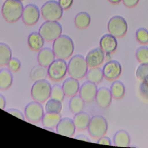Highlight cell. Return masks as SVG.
I'll return each mask as SVG.
<instances>
[{"label": "cell", "instance_id": "1", "mask_svg": "<svg viewBox=\"0 0 148 148\" xmlns=\"http://www.w3.org/2000/svg\"><path fill=\"white\" fill-rule=\"evenodd\" d=\"M52 50L55 56L58 58L68 59L72 55L74 51L73 40L66 35H61L54 40Z\"/></svg>", "mask_w": 148, "mask_h": 148}, {"label": "cell", "instance_id": "2", "mask_svg": "<svg viewBox=\"0 0 148 148\" xmlns=\"http://www.w3.org/2000/svg\"><path fill=\"white\" fill-rule=\"evenodd\" d=\"M23 5L20 0H6L2 5L1 12L3 18L9 23L17 21L22 16Z\"/></svg>", "mask_w": 148, "mask_h": 148}, {"label": "cell", "instance_id": "3", "mask_svg": "<svg viewBox=\"0 0 148 148\" xmlns=\"http://www.w3.org/2000/svg\"><path fill=\"white\" fill-rule=\"evenodd\" d=\"M88 67L84 57L76 54L70 59L68 64V73L71 77L80 80L86 76Z\"/></svg>", "mask_w": 148, "mask_h": 148}, {"label": "cell", "instance_id": "4", "mask_svg": "<svg viewBox=\"0 0 148 148\" xmlns=\"http://www.w3.org/2000/svg\"><path fill=\"white\" fill-rule=\"evenodd\" d=\"M51 86L50 83L45 80L35 82L31 90L32 98L39 103H43L50 97Z\"/></svg>", "mask_w": 148, "mask_h": 148}, {"label": "cell", "instance_id": "5", "mask_svg": "<svg viewBox=\"0 0 148 148\" xmlns=\"http://www.w3.org/2000/svg\"><path fill=\"white\" fill-rule=\"evenodd\" d=\"M108 128L106 119L101 115H95L91 118L87 130L92 138L98 139L106 134Z\"/></svg>", "mask_w": 148, "mask_h": 148}, {"label": "cell", "instance_id": "6", "mask_svg": "<svg viewBox=\"0 0 148 148\" xmlns=\"http://www.w3.org/2000/svg\"><path fill=\"white\" fill-rule=\"evenodd\" d=\"M62 27L57 21H46L39 28V32L45 40L52 42L61 35Z\"/></svg>", "mask_w": 148, "mask_h": 148}, {"label": "cell", "instance_id": "7", "mask_svg": "<svg viewBox=\"0 0 148 148\" xmlns=\"http://www.w3.org/2000/svg\"><path fill=\"white\" fill-rule=\"evenodd\" d=\"M43 18L46 21H58L63 14V9L58 2L51 0L45 3L40 10Z\"/></svg>", "mask_w": 148, "mask_h": 148}, {"label": "cell", "instance_id": "8", "mask_svg": "<svg viewBox=\"0 0 148 148\" xmlns=\"http://www.w3.org/2000/svg\"><path fill=\"white\" fill-rule=\"evenodd\" d=\"M68 72V65L64 59L54 60L48 66L47 75L49 78L54 82L61 80Z\"/></svg>", "mask_w": 148, "mask_h": 148}, {"label": "cell", "instance_id": "9", "mask_svg": "<svg viewBox=\"0 0 148 148\" xmlns=\"http://www.w3.org/2000/svg\"><path fill=\"white\" fill-rule=\"evenodd\" d=\"M108 30L109 34L116 38H122L126 34L128 24L124 17L114 16L110 18L108 23Z\"/></svg>", "mask_w": 148, "mask_h": 148}, {"label": "cell", "instance_id": "10", "mask_svg": "<svg viewBox=\"0 0 148 148\" xmlns=\"http://www.w3.org/2000/svg\"><path fill=\"white\" fill-rule=\"evenodd\" d=\"M24 113L27 120L32 123H36L42 121L45 114L40 103L35 101L27 104L24 110Z\"/></svg>", "mask_w": 148, "mask_h": 148}, {"label": "cell", "instance_id": "11", "mask_svg": "<svg viewBox=\"0 0 148 148\" xmlns=\"http://www.w3.org/2000/svg\"><path fill=\"white\" fill-rule=\"evenodd\" d=\"M23 23L28 26L35 25L39 20L40 11L39 8L34 4H28L24 8L22 14Z\"/></svg>", "mask_w": 148, "mask_h": 148}, {"label": "cell", "instance_id": "12", "mask_svg": "<svg viewBox=\"0 0 148 148\" xmlns=\"http://www.w3.org/2000/svg\"><path fill=\"white\" fill-rule=\"evenodd\" d=\"M102 72L104 77L109 81L119 78L121 73V66L116 60H110L103 66Z\"/></svg>", "mask_w": 148, "mask_h": 148}, {"label": "cell", "instance_id": "13", "mask_svg": "<svg viewBox=\"0 0 148 148\" xmlns=\"http://www.w3.org/2000/svg\"><path fill=\"white\" fill-rule=\"evenodd\" d=\"M97 84L87 81L84 82L80 87L79 95L86 103H91L95 99L97 92Z\"/></svg>", "mask_w": 148, "mask_h": 148}, {"label": "cell", "instance_id": "14", "mask_svg": "<svg viewBox=\"0 0 148 148\" xmlns=\"http://www.w3.org/2000/svg\"><path fill=\"white\" fill-rule=\"evenodd\" d=\"M104 60V51L100 47L90 50L86 57V61L89 68L98 67L103 62Z\"/></svg>", "mask_w": 148, "mask_h": 148}, {"label": "cell", "instance_id": "15", "mask_svg": "<svg viewBox=\"0 0 148 148\" xmlns=\"http://www.w3.org/2000/svg\"><path fill=\"white\" fill-rule=\"evenodd\" d=\"M76 128L73 120L68 117L61 119L56 126V132L61 135L72 137L75 132Z\"/></svg>", "mask_w": 148, "mask_h": 148}, {"label": "cell", "instance_id": "16", "mask_svg": "<svg viewBox=\"0 0 148 148\" xmlns=\"http://www.w3.org/2000/svg\"><path fill=\"white\" fill-rule=\"evenodd\" d=\"M112 98L110 90L105 87H102L98 89L95 99L98 106L102 109H106L110 106Z\"/></svg>", "mask_w": 148, "mask_h": 148}, {"label": "cell", "instance_id": "17", "mask_svg": "<svg viewBox=\"0 0 148 148\" xmlns=\"http://www.w3.org/2000/svg\"><path fill=\"white\" fill-rule=\"evenodd\" d=\"M99 46L104 53L112 54L115 52L117 47L116 38L110 34L103 35L99 41Z\"/></svg>", "mask_w": 148, "mask_h": 148}, {"label": "cell", "instance_id": "18", "mask_svg": "<svg viewBox=\"0 0 148 148\" xmlns=\"http://www.w3.org/2000/svg\"><path fill=\"white\" fill-rule=\"evenodd\" d=\"M55 57V54L52 49L49 47H45L39 51L37 60L39 65L48 67L54 60Z\"/></svg>", "mask_w": 148, "mask_h": 148}, {"label": "cell", "instance_id": "19", "mask_svg": "<svg viewBox=\"0 0 148 148\" xmlns=\"http://www.w3.org/2000/svg\"><path fill=\"white\" fill-rule=\"evenodd\" d=\"M62 87L65 96L71 97L79 92L80 84L77 79L71 77L64 80Z\"/></svg>", "mask_w": 148, "mask_h": 148}, {"label": "cell", "instance_id": "20", "mask_svg": "<svg viewBox=\"0 0 148 148\" xmlns=\"http://www.w3.org/2000/svg\"><path fill=\"white\" fill-rule=\"evenodd\" d=\"M90 119L91 118L90 115L82 111L77 114H75L73 121L76 130L79 131H83L87 129Z\"/></svg>", "mask_w": 148, "mask_h": 148}, {"label": "cell", "instance_id": "21", "mask_svg": "<svg viewBox=\"0 0 148 148\" xmlns=\"http://www.w3.org/2000/svg\"><path fill=\"white\" fill-rule=\"evenodd\" d=\"M44 39L38 32H33L28 37V45L32 51H38L40 50L44 45Z\"/></svg>", "mask_w": 148, "mask_h": 148}, {"label": "cell", "instance_id": "22", "mask_svg": "<svg viewBox=\"0 0 148 148\" xmlns=\"http://www.w3.org/2000/svg\"><path fill=\"white\" fill-rule=\"evenodd\" d=\"M131 139L129 134L123 130L117 131L113 136V142L115 146L129 147Z\"/></svg>", "mask_w": 148, "mask_h": 148}, {"label": "cell", "instance_id": "23", "mask_svg": "<svg viewBox=\"0 0 148 148\" xmlns=\"http://www.w3.org/2000/svg\"><path fill=\"white\" fill-rule=\"evenodd\" d=\"M12 71L6 68L0 69V90H6L9 89L13 83V75Z\"/></svg>", "mask_w": 148, "mask_h": 148}, {"label": "cell", "instance_id": "24", "mask_svg": "<svg viewBox=\"0 0 148 148\" xmlns=\"http://www.w3.org/2000/svg\"><path fill=\"white\" fill-rule=\"evenodd\" d=\"M61 119V116L60 113L46 112L43 116L42 123L44 127L54 128L56 127Z\"/></svg>", "mask_w": 148, "mask_h": 148}, {"label": "cell", "instance_id": "25", "mask_svg": "<svg viewBox=\"0 0 148 148\" xmlns=\"http://www.w3.org/2000/svg\"><path fill=\"white\" fill-rule=\"evenodd\" d=\"M74 23L76 28L79 29H84L90 24V16L86 12H79L75 16Z\"/></svg>", "mask_w": 148, "mask_h": 148}, {"label": "cell", "instance_id": "26", "mask_svg": "<svg viewBox=\"0 0 148 148\" xmlns=\"http://www.w3.org/2000/svg\"><path fill=\"white\" fill-rule=\"evenodd\" d=\"M84 101L79 95L71 97L69 102V108L71 112L75 114L82 112L84 108Z\"/></svg>", "mask_w": 148, "mask_h": 148}, {"label": "cell", "instance_id": "27", "mask_svg": "<svg viewBox=\"0 0 148 148\" xmlns=\"http://www.w3.org/2000/svg\"><path fill=\"white\" fill-rule=\"evenodd\" d=\"M86 77L87 81L92 82L96 84L100 83L104 77L102 69L99 67L90 68L87 71Z\"/></svg>", "mask_w": 148, "mask_h": 148}, {"label": "cell", "instance_id": "28", "mask_svg": "<svg viewBox=\"0 0 148 148\" xmlns=\"http://www.w3.org/2000/svg\"><path fill=\"white\" fill-rule=\"evenodd\" d=\"M110 91L113 98L117 100L121 99L125 95V86L119 80H115L111 84Z\"/></svg>", "mask_w": 148, "mask_h": 148}, {"label": "cell", "instance_id": "29", "mask_svg": "<svg viewBox=\"0 0 148 148\" xmlns=\"http://www.w3.org/2000/svg\"><path fill=\"white\" fill-rule=\"evenodd\" d=\"M47 75V69L46 67L40 65L34 66L29 73L30 78L34 82L45 79Z\"/></svg>", "mask_w": 148, "mask_h": 148}, {"label": "cell", "instance_id": "30", "mask_svg": "<svg viewBox=\"0 0 148 148\" xmlns=\"http://www.w3.org/2000/svg\"><path fill=\"white\" fill-rule=\"evenodd\" d=\"M12 54L10 47L7 44L0 42V66L7 65Z\"/></svg>", "mask_w": 148, "mask_h": 148}, {"label": "cell", "instance_id": "31", "mask_svg": "<svg viewBox=\"0 0 148 148\" xmlns=\"http://www.w3.org/2000/svg\"><path fill=\"white\" fill-rule=\"evenodd\" d=\"M61 102L53 99H50L48 100L45 105L46 112L48 113H60L61 111Z\"/></svg>", "mask_w": 148, "mask_h": 148}, {"label": "cell", "instance_id": "32", "mask_svg": "<svg viewBox=\"0 0 148 148\" xmlns=\"http://www.w3.org/2000/svg\"><path fill=\"white\" fill-rule=\"evenodd\" d=\"M135 56L138 61L140 64H148V47L142 46L136 51Z\"/></svg>", "mask_w": 148, "mask_h": 148}, {"label": "cell", "instance_id": "33", "mask_svg": "<svg viewBox=\"0 0 148 148\" xmlns=\"http://www.w3.org/2000/svg\"><path fill=\"white\" fill-rule=\"evenodd\" d=\"M65 94L63 91L62 87L58 84H54L51 90L50 97L51 99H53L55 100L59 101L60 102H62L64 99Z\"/></svg>", "mask_w": 148, "mask_h": 148}, {"label": "cell", "instance_id": "34", "mask_svg": "<svg viewBox=\"0 0 148 148\" xmlns=\"http://www.w3.org/2000/svg\"><path fill=\"white\" fill-rule=\"evenodd\" d=\"M136 40L141 45L148 44V31L144 28H140L137 29L135 34Z\"/></svg>", "mask_w": 148, "mask_h": 148}, {"label": "cell", "instance_id": "35", "mask_svg": "<svg viewBox=\"0 0 148 148\" xmlns=\"http://www.w3.org/2000/svg\"><path fill=\"white\" fill-rule=\"evenodd\" d=\"M136 77L141 80L148 76V64H140L136 71Z\"/></svg>", "mask_w": 148, "mask_h": 148}, {"label": "cell", "instance_id": "36", "mask_svg": "<svg viewBox=\"0 0 148 148\" xmlns=\"http://www.w3.org/2000/svg\"><path fill=\"white\" fill-rule=\"evenodd\" d=\"M9 69L12 72H16L18 71L21 68V62L20 60L15 57L11 58L7 64Z\"/></svg>", "mask_w": 148, "mask_h": 148}, {"label": "cell", "instance_id": "37", "mask_svg": "<svg viewBox=\"0 0 148 148\" xmlns=\"http://www.w3.org/2000/svg\"><path fill=\"white\" fill-rule=\"evenodd\" d=\"M139 92L144 99L148 100V76L143 79L140 84Z\"/></svg>", "mask_w": 148, "mask_h": 148}, {"label": "cell", "instance_id": "38", "mask_svg": "<svg viewBox=\"0 0 148 148\" xmlns=\"http://www.w3.org/2000/svg\"><path fill=\"white\" fill-rule=\"evenodd\" d=\"M73 0H58V3L63 10L69 9L72 5Z\"/></svg>", "mask_w": 148, "mask_h": 148}, {"label": "cell", "instance_id": "39", "mask_svg": "<svg viewBox=\"0 0 148 148\" xmlns=\"http://www.w3.org/2000/svg\"><path fill=\"white\" fill-rule=\"evenodd\" d=\"M7 112L13 115L15 117H18L20 119H21L22 120H24V117L23 113L20 110L16 109H9L7 110Z\"/></svg>", "mask_w": 148, "mask_h": 148}, {"label": "cell", "instance_id": "40", "mask_svg": "<svg viewBox=\"0 0 148 148\" xmlns=\"http://www.w3.org/2000/svg\"><path fill=\"white\" fill-rule=\"evenodd\" d=\"M122 2L127 8H132L138 4L139 0H122Z\"/></svg>", "mask_w": 148, "mask_h": 148}, {"label": "cell", "instance_id": "41", "mask_svg": "<svg viewBox=\"0 0 148 148\" xmlns=\"http://www.w3.org/2000/svg\"><path fill=\"white\" fill-rule=\"evenodd\" d=\"M97 143L101 144V145H112V142L110 139V138L108 136H102L98 138V140L97 141Z\"/></svg>", "mask_w": 148, "mask_h": 148}, {"label": "cell", "instance_id": "42", "mask_svg": "<svg viewBox=\"0 0 148 148\" xmlns=\"http://www.w3.org/2000/svg\"><path fill=\"white\" fill-rule=\"evenodd\" d=\"M6 106V99L3 95L0 94V109H4Z\"/></svg>", "mask_w": 148, "mask_h": 148}, {"label": "cell", "instance_id": "43", "mask_svg": "<svg viewBox=\"0 0 148 148\" xmlns=\"http://www.w3.org/2000/svg\"><path fill=\"white\" fill-rule=\"evenodd\" d=\"M75 138L76 139H78V140H84V141H86V142H90L88 138H87V136L83 135H79L76 136Z\"/></svg>", "mask_w": 148, "mask_h": 148}, {"label": "cell", "instance_id": "44", "mask_svg": "<svg viewBox=\"0 0 148 148\" xmlns=\"http://www.w3.org/2000/svg\"><path fill=\"white\" fill-rule=\"evenodd\" d=\"M109 2H110L113 5H116V4H119V3H120L122 0H108Z\"/></svg>", "mask_w": 148, "mask_h": 148}, {"label": "cell", "instance_id": "45", "mask_svg": "<svg viewBox=\"0 0 148 148\" xmlns=\"http://www.w3.org/2000/svg\"><path fill=\"white\" fill-rule=\"evenodd\" d=\"M111 53H106V54L105 55V59L106 61H110L111 60Z\"/></svg>", "mask_w": 148, "mask_h": 148}, {"label": "cell", "instance_id": "46", "mask_svg": "<svg viewBox=\"0 0 148 148\" xmlns=\"http://www.w3.org/2000/svg\"><path fill=\"white\" fill-rule=\"evenodd\" d=\"M43 128L46 129V130H49V131H51V132H54V130H53V128H49V127H43Z\"/></svg>", "mask_w": 148, "mask_h": 148}, {"label": "cell", "instance_id": "47", "mask_svg": "<svg viewBox=\"0 0 148 148\" xmlns=\"http://www.w3.org/2000/svg\"><path fill=\"white\" fill-rule=\"evenodd\" d=\"M20 1H23V0H20Z\"/></svg>", "mask_w": 148, "mask_h": 148}]
</instances>
